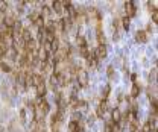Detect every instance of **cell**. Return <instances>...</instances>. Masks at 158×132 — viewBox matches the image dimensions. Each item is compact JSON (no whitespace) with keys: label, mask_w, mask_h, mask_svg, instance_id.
<instances>
[{"label":"cell","mask_w":158,"mask_h":132,"mask_svg":"<svg viewBox=\"0 0 158 132\" xmlns=\"http://www.w3.org/2000/svg\"><path fill=\"white\" fill-rule=\"evenodd\" d=\"M76 82L79 87H87L88 85V73L85 70H79V73L76 75Z\"/></svg>","instance_id":"obj_1"},{"label":"cell","mask_w":158,"mask_h":132,"mask_svg":"<svg viewBox=\"0 0 158 132\" xmlns=\"http://www.w3.org/2000/svg\"><path fill=\"white\" fill-rule=\"evenodd\" d=\"M94 52H96V59H97V61H99V59H105V58H107V53H108L105 44H99L97 49H94Z\"/></svg>","instance_id":"obj_2"},{"label":"cell","mask_w":158,"mask_h":132,"mask_svg":"<svg viewBox=\"0 0 158 132\" xmlns=\"http://www.w3.org/2000/svg\"><path fill=\"white\" fill-rule=\"evenodd\" d=\"M125 12H126V17H134L135 15V5H134V2H126L125 3Z\"/></svg>","instance_id":"obj_3"},{"label":"cell","mask_w":158,"mask_h":132,"mask_svg":"<svg viewBox=\"0 0 158 132\" xmlns=\"http://www.w3.org/2000/svg\"><path fill=\"white\" fill-rule=\"evenodd\" d=\"M41 84H44V76L41 73H32V85L38 87Z\"/></svg>","instance_id":"obj_4"},{"label":"cell","mask_w":158,"mask_h":132,"mask_svg":"<svg viewBox=\"0 0 158 132\" xmlns=\"http://www.w3.org/2000/svg\"><path fill=\"white\" fill-rule=\"evenodd\" d=\"M105 111H107V102L102 100L100 105H99L97 109H96V117H97V119H102V117L105 116Z\"/></svg>","instance_id":"obj_5"},{"label":"cell","mask_w":158,"mask_h":132,"mask_svg":"<svg viewBox=\"0 0 158 132\" xmlns=\"http://www.w3.org/2000/svg\"><path fill=\"white\" fill-rule=\"evenodd\" d=\"M50 9H52V12L55 11L56 14H62V12H64V8H62V3H61V2H53Z\"/></svg>","instance_id":"obj_6"},{"label":"cell","mask_w":158,"mask_h":132,"mask_svg":"<svg viewBox=\"0 0 158 132\" xmlns=\"http://www.w3.org/2000/svg\"><path fill=\"white\" fill-rule=\"evenodd\" d=\"M135 40H137L138 43H146V41H148V34H146L145 31H138V32L135 34Z\"/></svg>","instance_id":"obj_7"},{"label":"cell","mask_w":158,"mask_h":132,"mask_svg":"<svg viewBox=\"0 0 158 132\" xmlns=\"http://www.w3.org/2000/svg\"><path fill=\"white\" fill-rule=\"evenodd\" d=\"M40 15L44 18V17H50L52 15V9H50V6H47V5H41V12H40Z\"/></svg>","instance_id":"obj_8"},{"label":"cell","mask_w":158,"mask_h":132,"mask_svg":"<svg viewBox=\"0 0 158 132\" xmlns=\"http://www.w3.org/2000/svg\"><path fill=\"white\" fill-rule=\"evenodd\" d=\"M111 117H113V123H118V122L122 120V112H120L118 108H114V109H113Z\"/></svg>","instance_id":"obj_9"},{"label":"cell","mask_w":158,"mask_h":132,"mask_svg":"<svg viewBox=\"0 0 158 132\" xmlns=\"http://www.w3.org/2000/svg\"><path fill=\"white\" fill-rule=\"evenodd\" d=\"M47 93V88H46V84H41L37 87V97H44Z\"/></svg>","instance_id":"obj_10"},{"label":"cell","mask_w":158,"mask_h":132,"mask_svg":"<svg viewBox=\"0 0 158 132\" xmlns=\"http://www.w3.org/2000/svg\"><path fill=\"white\" fill-rule=\"evenodd\" d=\"M152 131H155V129L152 128V125H151L149 122L143 123V126H141V129H140V132H152Z\"/></svg>","instance_id":"obj_11"},{"label":"cell","mask_w":158,"mask_h":132,"mask_svg":"<svg viewBox=\"0 0 158 132\" xmlns=\"http://www.w3.org/2000/svg\"><path fill=\"white\" fill-rule=\"evenodd\" d=\"M140 91H141V88H140V85L134 84V85H132V90H131V96H132V97H137V96L140 94Z\"/></svg>","instance_id":"obj_12"},{"label":"cell","mask_w":158,"mask_h":132,"mask_svg":"<svg viewBox=\"0 0 158 132\" xmlns=\"http://www.w3.org/2000/svg\"><path fill=\"white\" fill-rule=\"evenodd\" d=\"M122 24H123V29H125V31H128V29H129V26H131V20H129V17H126V15H125V17L122 18Z\"/></svg>","instance_id":"obj_13"},{"label":"cell","mask_w":158,"mask_h":132,"mask_svg":"<svg viewBox=\"0 0 158 132\" xmlns=\"http://www.w3.org/2000/svg\"><path fill=\"white\" fill-rule=\"evenodd\" d=\"M82 120V114L81 112H78V111H73V116H72V122H76V123H79Z\"/></svg>","instance_id":"obj_14"},{"label":"cell","mask_w":158,"mask_h":132,"mask_svg":"<svg viewBox=\"0 0 158 132\" xmlns=\"http://www.w3.org/2000/svg\"><path fill=\"white\" fill-rule=\"evenodd\" d=\"M76 43H78L79 49H82V47H87V41H85V38H84V37H78V38H76Z\"/></svg>","instance_id":"obj_15"},{"label":"cell","mask_w":158,"mask_h":132,"mask_svg":"<svg viewBox=\"0 0 158 132\" xmlns=\"http://www.w3.org/2000/svg\"><path fill=\"white\" fill-rule=\"evenodd\" d=\"M110 91H111V88H110V85H107L105 87V90H103V93H102V99L107 102V97L110 96Z\"/></svg>","instance_id":"obj_16"},{"label":"cell","mask_w":158,"mask_h":132,"mask_svg":"<svg viewBox=\"0 0 158 132\" xmlns=\"http://www.w3.org/2000/svg\"><path fill=\"white\" fill-rule=\"evenodd\" d=\"M50 129H52V132H59V123L52 122V123H50Z\"/></svg>","instance_id":"obj_17"},{"label":"cell","mask_w":158,"mask_h":132,"mask_svg":"<svg viewBox=\"0 0 158 132\" xmlns=\"http://www.w3.org/2000/svg\"><path fill=\"white\" fill-rule=\"evenodd\" d=\"M0 68H2L5 73H9V72H11V67H9L8 64H5V62H0Z\"/></svg>","instance_id":"obj_18"},{"label":"cell","mask_w":158,"mask_h":132,"mask_svg":"<svg viewBox=\"0 0 158 132\" xmlns=\"http://www.w3.org/2000/svg\"><path fill=\"white\" fill-rule=\"evenodd\" d=\"M20 119H21L23 122L26 120V109H21V111H20Z\"/></svg>","instance_id":"obj_19"},{"label":"cell","mask_w":158,"mask_h":132,"mask_svg":"<svg viewBox=\"0 0 158 132\" xmlns=\"http://www.w3.org/2000/svg\"><path fill=\"white\" fill-rule=\"evenodd\" d=\"M152 20H154V23H157V20H158V12H157V9L152 12Z\"/></svg>","instance_id":"obj_20"},{"label":"cell","mask_w":158,"mask_h":132,"mask_svg":"<svg viewBox=\"0 0 158 132\" xmlns=\"http://www.w3.org/2000/svg\"><path fill=\"white\" fill-rule=\"evenodd\" d=\"M107 73H108V76H110V78H113V73H114V68H113V67H108V70H107Z\"/></svg>","instance_id":"obj_21"},{"label":"cell","mask_w":158,"mask_h":132,"mask_svg":"<svg viewBox=\"0 0 158 132\" xmlns=\"http://www.w3.org/2000/svg\"><path fill=\"white\" fill-rule=\"evenodd\" d=\"M131 79H132V81H135V79H137V75H135V73H132V75H131Z\"/></svg>","instance_id":"obj_22"}]
</instances>
